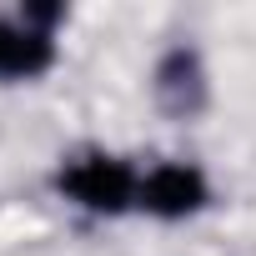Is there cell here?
<instances>
[{"label":"cell","instance_id":"obj_1","mask_svg":"<svg viewBox=\"0 0 256 256\" xmlns=\"http://www.w3.org/2000/svg\"><path fill=\"white\" fill-rule=\"evenodd\" d=\"M56 186H60L76 206H86V211H96V216H120L126 206L141 196L136 171L126 166L120 156H100V151L70 161V166L56 176Z\"/></svg>","mask_w":256,"mask_h":256},{"label":"cell","instance_id":"obj_2","mask_svg":"<svg viewBox=\"0 0 256 256\" xmlns=\"http://www.w3.org/2000/svg\"><path fill=\"white\" fill-rule=\"evenodd\" d=\"M206 176L196 171V166H186V161H166V166H156L146 181H141V206L151 211V216H166V221H181V216H191V211H201L206 206Z\"/></svg>","mask_w":256,"mask_h":256},{"label":"cell","instance_id":"obj_3","mask_svg":"<svg viewBox=\"0 0 256 256\" xmlns=\"http://www.w3.org/2000/svg\"><path fill=\"white\" fill-rule=\"evenodd\" d=\"M56 66V40L16 26V20H0V76L6 80H36Z\"/></svg>","mask_w":256,"mask_h":256},{"label":"cell","instance_id":"obj_4","mask_svg":"<svg viewBox=\"0 0 256 256\" xmlns=\"http://www.w3.org/2000/svg\"><path fill=\"white\" fill-rule=\"evenodd\" d=\"M156 96H161V106H166L171 116H181V120L206 106V76H201L196 50H171V56L161 60V70H156Z\"/></svg>","mask_w":256,"mask_h":256}]
</instances>
